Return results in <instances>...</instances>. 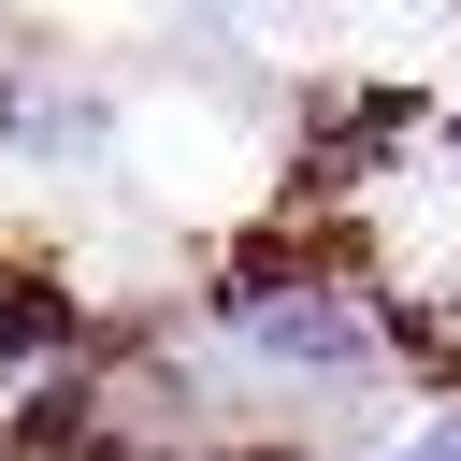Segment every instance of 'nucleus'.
<instances>
[{
    "instance_id": "nucleus-1",
    "label": "nucleus",
    "mask_w": 461,
    "mask_h": 461,
    "mask_svg": "<svg viewBox=\"0 0 461 461\" xmlns=\"http://www.w3.org/2000/svg\"><path fill=\"white\" fill-rule=\"evenodd\" d=\"M230 346L274 360V375H360V360H375V317L331 303V288H245V303H230Z\"/></svg>"
},
{
    "instance_id": "nucleus-2",
    "label": "nucleus",
    "mask_w": 461,
    "mask_h": 461,
    "mask_svg": "<svg viewBox=\"0 0 461 461\" xmlns=\"http://www.w3.org/2000/svg\"><path fill=\"white\" fill-rule=\"evenodd\" d=\"M14 144H29V158H101V101H86V86H43Z\"/></svg>"
},
{
    "instance_id": "nucleus-3",
    "label": "nucleus",
    "mask_w": 461,
    "mask_h": 461,
    "mask_svg": "<svg viewBox=\"0 0 461 461\" xmlns=\"http://www.w3.org/2000/svg\"><path fill=\"white\" fill-rule=\"evenodd\" d=\"M389 461H461V403H447V418H418V432H403Z\"/></svg>"
}]
</instances>
